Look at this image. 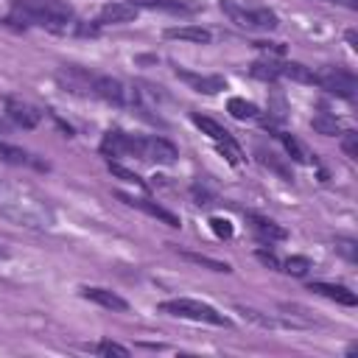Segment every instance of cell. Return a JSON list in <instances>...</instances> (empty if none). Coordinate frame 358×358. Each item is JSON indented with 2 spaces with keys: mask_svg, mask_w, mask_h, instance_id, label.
Returning <instances> with one entry per match:
<instances>
[{
  "mask_svg": "<svg viewBox=\"0 0 358 358\" xmlns=\"http://www.w3.org/2000/svg\"><path fill=\"white\" fill-rule=\"evenodd\" d=\"M11 25H36L48 31H67L73 8L64 0H14L8 11Z\"/></svg>",
  "mask_w": 358,
  "mask_h": 358,
  "instance_id": "obj_1",
  "label": "cell"
},
{
  "mask_svg": "<svg viewBox=\"0 0 358 358\" xmlns=\"http://www.w3.org/2000/svg\"><path fill=\"white\" fill-rule=\"evenodd\" d=\"M0 215L22 224V227H48L50 224V213L45 204H39L36 199L25 196L17 187H3L0 185Z\"/></svg>",
  "mask_w": 358,
  "mask_h": 358,
  "instance_id": "obj_2",
  "label": "cell"
},
{
  "mask_svg": "<svg viewBox=\"0 0 358 358\" xmlns=\"http://www.w3.org/2000/svg\"><path fill=\"white\" fill-rule=\"evenodd\" d=\"M159 310L168 313V316H176V319H190V322H207V324H218V327H227L229 319L224 313H218L213 305L207 302H199V299H165L159 302Z\"/></svg>",
  "mask_w": 358,
  "mask_h": 358,
  "instance_id": "obj_3",
  "label": "cell"
},
{
  "mask_svg": "<svg viewBox=\"0 0 358 358\" xmlns=\"http://www.w3.org/2000/svg\"><path fill=\"white\" fill-rule=\"evenodd\" d=\"M221 11L241 28H249V31H274L280 25L277 14L266 6H238L232 0H221Z\"/></svg>",
  "mask_w": 358,
  "mask_h": 358,
  "instance_id": "obj_4",
  "label": "cell"
},
{
  "mask_svg": "<svg viewBox=\"0 0 358 358\" xmlns=\"http://www.w3.org/2000/svg\"><path fill=\"white\" fill-rule=\"evenodd\" d=\"M313 84L322 87L324 92L330 95H338V98H355V90H358V81L350 70L344 67H322V70H313Z\"/></svg>",
  "mask_w": 358,
  "mask_h": 358,
  "instance_id": "obj_5",
  "label": "cell"
},
{
  "mask_svg": "<svg viewBox=\"0 0 358 358\" xmlns=\"http://www.w3.org/2000/svg\"><path fill=\"white\" fill-rule=\"evenodd\" d=\"M193 123L218 145V151H221L232 165H241V157H243V154H241V145L235 143V137H232L221 123H215V120L207 117V115H193Z\"/></svg>",
  "mask_w": 358,
  "mask_h": 358,
  "instance_id": "obj_6",
  "label": "cell"
},
{
  "mask_svg": "<svg viewBox=\"0 0 358 358\" xmlns=\"http://www.w3.org/2000/svg\"><path fill=\"white\" fill-rule=\"evenodd\" d=\"M134 157L140 159H148V162H157V165H173L179 151L171 140L165 137H137V151Z\"/></svg>",
  "mask_w": 358,
  "mask_h": 358,
  "instance_id": "obj_7",
  "label": "cell"
},
{
  "mask_svg": "<svg viewBox=\"0 0 358 358\" xmlns=\"http://www.w3.org/2000/svg\"><path fill=\"white\" fill-rule=\"evenodd\" d=\"M117 199H120V201H126L129 207H137V210L148 213L151 218H159V221H162V224H168V227H179V215H173L171 210L159 207V204H157V201H151V199H143V196H129V193H117Z\"/></svg>",
  "mask_w": 358,
  "mask_h": 358,
  "instance_id": "obj_8",
  "label": "cell"
},
{
  "mask_svg": "<svg viewBox=\"0 0 358 358\" xmlns=\"http://www.w3.org/2000/svg\"><path fill=\"white\" fill-rule=\"evenodd\" d=\"M176 76L196 92H204V95H215L221 90H227V81L221 76H199V73H190V70H182L176 67Z\"/></svg>",
  "mask_w": 358,
  "mask_h": 358,
  "instance_id": "obj_9",
  "label": "cell"
},
{
  "mask_svg": "<svg viewBox=\"0 0 358 358\" xmlns=\"http://www.w3.org/2000/svg\"><path fill=\"white\" fill-rule=\"evenodd\" d=\"M101 151L106 157H120V154H134L137 151V134H126V131H106Z\"/></svg>",
  "mask_w": 358,
  "mask_h": 358,
  "instance_id": "obj_10",
  "label": "cell"
},
{
  "mask_svg": "<svg viewBox=\"0 0 358 358\" xmlns=\"http://www.w3.org/2000/svg\"><path fill=\"white\" fill-rule=\"evenodd\" d=\"M81 296L90 299V302H95V305H101V308H106V310H129V302L123 296H117L115 291H109V288L84 285L81 288Z\"/></svg>",
  "mask_w": 358,
  "mask_h": 358,
  "instance_id": "obj_11",
  "label": "cell"
},
{
  "mask_svg": "<svg viewBox=\"0 0 358 358\" xmlns=\"http://www.w3.org/2000/svg\"><path fill=\"white\" fill-rule=\"evenodd\" d=\"M137 6L134 3H126V0H117V3H106L101 8V20L103 25H123V22H131L137 17Z\"/></svg>",
  "mask_w": 358,
  "mask_h": 358,
  "instance_id": "obj_12",
  "label": "cell"
},
{
  "mask_svg": "<svg viewBox=\"0 0 358 358\" xmlns=\"http://www.w3.org/2000/svg\"><path fill=\"white\" fill-rule=\"evenodd\" d=\"M6 115H8L17 126H22V129H34V126L39 123V117H42L34 106H28V103H22V101H14V98L6 101Z\"/></svg>",
  "mask_w": 358,
  "mask_h": 358,
  "instance_id": "obj_13",
  "label": "cell"
},
{
  "mask_svg": "<svg viewBox=\"0 0 358 358\" xmlns=\"http://www.w3.org/2000/svg\"><path fill=\"white\" fill-rule=\"evenodd\" d=\"M246 221H249V227H252L263 241H285V238H288V232H285L280 224H274L271 218H266V215L246 213Z\"/></svg>",
  "mask_w": 358,
  "mask_h": 358,
  "instance_id": "obj_14",
  "label": "cell"
},
{
  "mask_svg": "<svg viewBox=\"0 0 358 358\" xmlns=\"http://www.w3.org/2000/svg\"><path fill=\"white\" fill-rule=\"evenodd\" d=\"M168 39H182V42H193V45H207L213 39L210 28L201 25H179V28H168L165 31Z\"/></svg>",
  "mask_w": 358,
  "mask_h": 358,
  "instance_id": "obj_15",
  "label": "cell"
},
{
  "mask_svg": "<svg viewBox=\"0 0 358 358\" xmlns=\"http://www.w3.org/2000/svg\"><path fill=\"white\" fill-rule=\"evenodd\" d=\"M310 291H316V294H322V296H327V299H333V302H338V305H347V308H352V305L358 302L350 288L333 285V282H310Z\"/></svg>",
  "mask_w": 358,
  "mask_h": 358,
  "instance_id": "obj_16",
  "label": "cell"
},
{
  "mask_svg": "<svg viewBox=\"0 0 358 358\" xmlns=\"http://www.w3.org/2000/svg\"><path fill=\"white\" fill-rule=\"evenodd\" d=\"M277 73L291 78V81H299V84H313V70L299 64V62H285V64H277Z\"/></svg>",
  "mask_w": 358,
  "mask_h": 358,
  "instance_id": "obj_17",
  "label": "cell"
},
{
  "mask_svg": "<svg viewBox=\"0 0 358 358\" xmlns=\"http://www.w3.org/2000/svg\"><path fill=\"white\" fill-rule=\"evenodd\" d=\"M137 8L143 6V8H159V11H173V14H179V11H196V6L193 3H185V0H131Z\"/></svg>",
  "mask_w": 358,
  "mask_h": 358,
  "instance_id": "obj_18",
  "label": "cell"
},
{
  "mask_svg": "<svg viewBox=\"0 0 358 358\" xmlns=\"http://www.w3.org/2000/svg\"><path fill=\"white\" fill-rule=\"evenodd\" d=\"M0 159L3 162H11V165H34V159H31V154L25 148L11 145L6 140H0Z\"/></svg>",
  "mask_w": 358,
  "mask_h": 358,
  "instance_id": "obj_19",
  "label": "cell"
},
{
  "mask_svg": "<svg viewBox=\"0 0 358 358\" xmlns=\"http://www.w3.org/2000/svg\"><path fill=\"white\" fill-rule=\"evenodd\" d=\"M310 126H313V131H319V134H324V137H336V134H341V126H338L336 115H327V112L313 115Z\"/></svg>",
  "mask_w": 358,
  "mask_h": 358,
  "instance_id": "obj_20",
  "label": "cell"
},
{
  "mask_svg": "<svg viewBox=\"0 0 358 358\" xmlns=\"http://www.w3.org/2000/svg\"><path fill=\"white\" fill-rule=\"evenodd\" d=\"M227 112H229L235 120L257 117V106H255L252 101H243V98H229V101H227Z\"/></svg>",
  "mask_w": 358,
  "mask_h": 358,
  "instance_id": "obj_21",
  "label": "cell"
},
{
  "mask_svg": "<svg viewBox=\"0 0 358 358\" xmlns=\"http://www.w3.org/2000/svg\"><path fill=\"white\" fill-rule=\"evenodd\" d=\"M182 257L185 260H190V263H199V266H207L210 271H232V266L229 263H224V260H215V257H207V255H196V252H182Z\"/></svg>",
  "mask_w": 358,
  "mask_h": 358,
  "instance_id": "obj_22",
  "label": "cell"
},
{
  "mask_svg": "<svg viewBox=\"0 0 358 358\" xmlns=\"http://www.w3.org/2000/svg\"><path fill=\"white\" fill-rule=\"evenodd\" d=\"M277 137H280V143L285 145V151L291 154V159H296V162H308V154H305V148L299 145V140H296L294 134H285V131H280Z\"/></svg>",
  "mask_w": 358,
  "mask_h": 358,
  "instance_id": "obj_23",
  "label": "cell"
},
{
  "mask_svg": "<svg viewBox=\"0 0 358 358\" xmlns=\"http://www.w3.org/2000/svg\"><path fill=\"white\" fill-rule=\"evenodd\" d=\"M238 313H241L243 319H249V322L260 324V327H280V324H285V322H280V319L263 316V313H260V310H255V308H238Z\"/></svg>",
  "mask_w": 358,
  "mask_h": 358,
  "instance_id": "obj_24",
  "label": "cell"
},
{
  "mask_svg": "<svg viewBox=\"0 0 358 358\" xmlns=\"http://www.w3.org/2000/svg\"><path fill=\"white\" fill-rule=\"evenodd\" d=\"M252 76L255 78H263V81H274L280 73H277V64L274 62H255L252 64Z\"/></svg>",
  "mask_w": 358,
  "mask_h": 358,
  "instance_id": "obj_25",
  "label": "cell"
},
{
  "mask_svg": "<svg viewBox=\"0 0 358 358\" xmlns=\"http://www.w3.org/2000/svg\"><path fill=\"white\" fill-rule=\"evenodd\" d=\"M308 268H310V260H308V257H299V255H294V257H288V260L282 263V271H288V274H294V277H302Z\"/></svg>",
  "mask_w": 358,
  "mask_h": 358,
  "instance_id": "obj_26",
  "label": "cell"
},
{
  "mask_svg": "<svg viewBox=\"0 0 358 358\" xmlns=\"http://www.w3.org/2000/svg\"><path fill=\"white\" fill-rule=\"evenodd\" d=\"M95 352H98V355H120V358H126V355H129V347H123V344H117V341L103 338V341H98V344H95Z\"/></svg>",
  "mask_w": 358,
  "mask_h": 358,
  "instance_id": "obj_27",
  "label": "cell"
},
{
  "mask_svg": "<svg viewBox=\"0 0 358 358\" xmlns=\"http://www.w3.org/2000/svg\"><path fill=\"white\" fill-rule=\"evenodd\" d=\"M109 171H112L117 179H123V182H131V185H140V187H143V179H140L134 171H129V168H123V165H117V162H109Z\"/></svg>",
  "mask_w": 358,
  "mask_h": 358,
  "instance_id": "obj_28",
  "label": "cell"
},
{
  "mask_svg": "<svg viewBox=\"0 0 358 358\" xmlns=\"http://www.w3.org/2000/svg\"><path fill=\"white\" fill-rule=\"evenodd\" d=\"M341 148L350 159H358V134L355 131H344V140H341Z\"/></svg>",
  "mask_w": 358,
  "mask_h": 358,
  "instance_id": "obj_29",
  "label": "cell"
},
{
  "mask_svg": "<svg viewBox=\"0 0 358 358\" xmlns=\"http://www.w3.org/2000/svg\"><path fill=\"white\" fill-rule=\"evenodd\" d=\"M210 229H213L218 238H232V232H235L227 218H210Z\"/></svg>",
  "mask_w": 358,
  "mask_h": 358,
  "instance_id": "obj_30",
  "label": "cell"
},
{
  "mask_svg": "<svg viewBox=\"0 0 358 358\" xmlns=\"http://www.w3.org/2000/svg\"><path fill=\"white\" fill-rule=\"evenodd\" d=\"M255 257H257L260 263H266L268 268H282V263H280V260H277V255H271V252H263V249H257V252H255Z\"/></svg>",
  "mask_w": 358,
  "mask_h": 358,
  "instance_id": "obj_31",
  "label": "cell"
},
{
  "mask_svg": "<svg viewBox=\"0 0 358 358\" xmlns=\"http://www.w3.org/2000/svg\"><path fill=\"white\" fill-rule=\"evenodd\" d=\"M338 249H341L350 260H355V243H352L350 238H338Z\"/></svg>",
  "mask_w": 358,
  "mask_h": 358,
  "instance_id": "obj_32",
  "label": "cell"
},
{
  "mask_svg": "<svg viewBox=\"0 0 358 358\" xmlns=\"http://www.w3.org/2000/svg\"><path fill=\"white\" fill-rule=\"evenodd\" d=\"M255 48H260V50H268V42H255ZM271 50H274V53H282L285 48H282L280 42H271Z\"/></svg>",
  "mask_w": 358,
  "mask_h": 358,
  "instance_id": "obj_33",
  "label": "cell"
},
{
  "mask_svg": "<svg viewBox=\"0 0 358 358\" xmlns=\"http://www.w3.org/2000/svg\"><path fill=\"white\" fill-rule=\"evenodd\" d=\"M319 3H333V6H344V8H358V0H319Z\"/></svg>",
  "mask_w": 358,
  "mask_h": 358,
  "instance_id": "obj_34",
  "label": "cell"
}]
</instances>
